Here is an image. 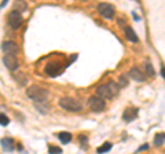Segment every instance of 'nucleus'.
Returning a JSON list of instances; mask_svg holds the SVG:
<instances>
[{
  "mask_svg": "<svg viewBox=\"0 0 165 154\" xmlns=\"http://www.w3.org/2000/svg\"><path fill=\"white\" fill-rule=\"evenodd\" d=\"M127 85H128V79H127L125 76H120V77H118V87L124 88V87H127Z\"/></svg>",
  "mask_w": 165,
  "mask_h": 154,
  "instance_id": "nucleus-19",
  "label": "nucleus"
},
{
  "mask_svg": "<svg viewBox=\"0 0 165 154\" xmlns=\"http://www.w3.org/2000/svg\"><path fill=\"white\" fill-rule=\"evenodd\" d=\"M3 62H4L6 68L8 70H16L19 68V62L15 55H6V57H3Z\"/></svg>",
  "mask_w": 165,
  "mask_h": 154,
  "instance_id": "nucleus-8",
  "label": "nucleus"
},
{
  "mask_svg": "<svg viewBox=\"0 0 165 154\" xmlns=\"http://www.w3.org/2000/svg\"><path fill=\"white\" fill-rule=\"evenodd\" d=\"M125 37L128 38L129 41H132V43H139V37L136 36V33H135V30L132 29L131 26H127L125 29Z\"/></svg>",
  "mask_w": 165,
  "mask_h": 154,
  "instance_id": "nucleus-12",
  "label": "nucleus"
},
{
  "mask_svg": "<svg viewBox=\"0 0 165 154\" xmlns=\"http://www.w3.org/2000/svg\"><path fill=\"white\" fill-rule=\"evenodd\" d=\"M98 13L101 14V16H103V18L110 19L114 16L116 10L110 3H101V4L98 6Z\"/></svg>",
  "mask_w": 165,
  "mask_h": 154,
  "instance_id": "nucleus-7",
  "label": "nucleus"
},
{
  "mask_svg": "<svg viewBox=\"0 0 165 154\" xmlns=\"http://www.w3.org/2000/svg\"><path fill=\"white\" fill-rule=\"evenodd\" d=\"M58 105H59L62 109L69 110V112H80V110L82 109L81 105H80L77 101L72 99V98H62V99H59Z\"/></svg>",
  "mask_w": 165,
  "mask_h": 154,
  "instance_id": "nucleus-3",
  "label": "nucleus"
},
{
  "mask_svg": "<svg viewBox=\"0 0 165 154\" xmlns=\"http://www.w3.org/2000/svg\"><path fill=\"white\" fill-rule=\"evenodd\" d=\"M65 68L66 66H62L61 62H50L48 65L46 66L44 72H46V74H48L50 77H57L65 70Z\"/></svg>",
  "mask_w": 165,
  "mask_h": 154,
  "instance_id": "nucleus-4",
  "label": "nucleus"
},
{
  "mask_svg": "<svg viewBox=\"0 0 165 154\" xmlns=\"http://www.w3.org/2000/svg\"><path fill=\"white\" fill-rule=\"evenodd\" d=\"M118 84H116L114 81H107L106 84H102L96 88V96L105 99H112L118 94Z\"/></svg>",
  "mask_w": 165,
  "mask_h": 154,
  "instance_id": "nucleus-1",
  "label": "nucleus"
},
{
  "mask_svg": "<svg viewBox=\"0 0 165 154\" xmlns=\"http://www.w3.org/2000/svg\"><path fill=\"white\" fill-rule=\"evenodd\" d=\"M143 68H145L146 73L150 74V76H154V74H156V72H154L153 65L150 63V61H145V63H143Z\"/></svg>",
  "mask_w": 165,
  "mask_h": 154,
  "instance_id": "nucleus-16",
  "label": "nucleus"
},
{
  "mask_svg": "<svg viewBox=\"0 0 165 154\" xmlns=\"http://www.w3.org/2000/svg\"><path fill=\"white\" fill-rule=\"evenodd\" d=\"M165 140V134H157L154 138V145L156 146H162Z\"/></svg>",
  "mask_w": 165,
  "mask_h": 154,
  "instance_id": "nucleus-17",
  "label": "nucleus"
},
{
  "mask_svg": "<svg viewBox=\"0 0 165 154\" xmlns=\"http://www.w3.org/2000/svg\"><path fill=\"white\" fill-rule=\"evenodd\" d=\"M8 124H10V118L6 114H2V113H0V125L6 127V125H8Z\"/></svg>",
  "mask_w": 165,
  "mask_h": 154,
  "instance_id": "nucleus-20",
  "label": "nucleus"
},
{
  "mask_svg": "<svg viewBox=\"0 0 165 154\" xmlns=\"http://www.w3.org/2000/svg\"><path fill=\"white\" fill-rule=\"evenodd\" d=\"M26 95L29 96L32 101L35 102H46L47 98H48V92H47V90H44V88L41 87H37V85H32V87H29L26 90Z\"/></svg>",
  "mask_w": 165,
  "mask_h": 154,
  "instance_id": "nucleus-2",
  "label": "nucleus"
},
{
  "mask_svg": "<svg viewBox=\"0 0 165 154\" xmlns=\"http://www.w3.org/2000/svg\"><path fill=\"white\" fill-rule=\"evenodd\" d=\"M161 76L165 79V68H164V66H162V68H161Z\"/></svg>",
  "mask_w": 165,
  "mask_h": 154,
  "instance_id": "nucleus-23",
  "label": "nucleus"
},
{
  "mask_svg": "<svg viewBox=\"0 0 165 154\" xmlns=\"http://www.w3.org/2000/svg\"><path fill=\"white\" fill-rule=\"evenodd\" d=\"M110 150H112V143L106 142V143H103L101 147L96 148V153H98V154H103V153H107V151H110Z\"/></svg>",
  "mask_w": 165,
  "mask_h": 154,
  "instance_id": "nucleus-15",
  "label": "nucleus"
},
{
  "mask_svg": "<svg viewBox=\"0 0 165 154\" xmlns=\"http://www.w3.org/2000/svg\"><path fill=\"white\" fill-rule=\"evenodd\" d=\"M147 148H148V145H143L138 148V151H143V150H147Z\"/></svg>",
  "mask_w": 165,
  "mask_h": 154,
  "instance_id": "nucleus-21",
  "label": "nucleus"
},
{
  "mask_svg": "<svg viewBox=\"0 0 165 154\" xmlns=\"http://www.w3.org/2000/svg\"><path fill=\"white\" fill-rule=\"evenodd\" d=\"M76 59H77V54H73V55L70 57V62H74Z\"/></svg>",
  "mask_w": 165,
  "mask_h": 154,
  "instance_id": "nucleus-22",
  "label": "nucleus"
},
{
  "mask_svg": "<svg viewBox=\"0 0 165 154\" xmlns=\"http://www.w3.org/2000/svg\"><path fill=\"white\" fill-rule=\"evenodd\" d=\"M2 50L7 55H16L18 54V46L14 41H4L2 44Z\"/></svg>",
  "mask_w": 165,
  "mask_h": 154,
  "instance_id": "nucleus-9",
  "label": "nucleus"
},
{
  "mask_svg": "<svg viewBox=\"0 0 165 154\" xmlns=\"http://www.w3.org/2000/svg\"><path fill=\"white\" fill-rule=\"evenodd\" d=\"M138 112H139L138 109H132V107H128V109H125V112H124V114H123V120L127 121V123H129V121L135 120V118L138 117Z\"/></svg>",
  "mask_w": 165,
  "mask_h": 154,
  "instance_id": "nucleus-11",
  "label": "nucleus"
},
{
  "mask_svg": "<svg viewBox=\"0 0 165 154\" xmlns=\"http://www.w3.org/2000/svg\"><path fill=\"white\" fill-rule=\"evenodd\" d=\"M88 105H90L91 110H94V112H96V113H101L106 109V102H105L102 98L96 96V95L91 96L90 101H88Z\"/></svg>",
  "mask_w": 165,
  "mask_h": 154,
  "instance_id": "nucleus-6",
  "label": "nucleus"
},
{
  "mask_svg": "<svg viewBox=\"0 0 165 154\" xmlns=\"http://www.w3.org/2000/svg\"><path fill=\"white\" fill-rule=\"evenodd\" d=\"M0 143H2V147L4 148L6 151L14 150V139H11V138H3V139L0 140Z\"/></svg>",
  "mask_w": 165,
  "mask_h": 154,
  "instance_id": "nucleus-13",
  "label": "nucleus"
},
{
  "mask_svg": "<svg viewBox=\"0 0 165 154\" xmlns=\"http://www.w3.org/2000/svg\"><path fill=\"white\" fill-rule=\"evenodd\" d=\"M129 77L134 79L135 81H139V82H142V81H145L146 80V76L143 74V72L140 70V69H138V68H132L131 70H129Z\"/></svg>",
  "mask_w": 165,
  "mask_h": 154,
  "instance_id": "nucleus-10",
  "label": "nucleus"
},
{
  "mask_svg": "<svg viewBox=\"0 0 165 154\" xmlns=\"http://www.w3.org/2000/svg\"><path fill=\"white\" fill-rule=\"evenodd\" d=\"M7 22H8V25H10L13 29H18V28L22 25V22H24V18H22L21 13H19L18 10H16V11L14 10V11H11V13L8 14Z\"/></svg>",
  "mask_w": 165,
  "mask_h": 154,
  "instance_id": "nucleus-5",
  "label": "nucleus"
},
{
  "mask_svg": "<svg viewBox=\"0 0 165 154\" xmlns=\"http://www.w3.org/2000/svg\"><path fill=\"white\" fill-rule=\"evenodd\" d=\"M58 138H59V140L63 145H66V143H69L72 140V134H69V132H59Z\"/></svg>",
  "mask_w": 165,
  "mask_h": 154,
  "instance_id": "nucleus-14",
  "label": "nucleus"
},
{
  "mask_svg": "<svg viewBox=\"0 0 165 154\" xmlns=\"http://www.w3.org/2000/svg\"><path fill=\"white\" fill-rule=\"evenodd\" d=\"M48 153H50V154H61V153H62V148H61V147H57V146L50 145V146H48Z\"/></svg>",
  "mask_w": 165,
  "mask_h": 154,
  "instance_id": "nucleus-18",
  "label": "nucleus"
}]
</instances>
